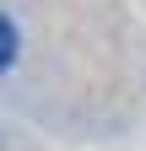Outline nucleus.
I'll return each mask as SVG.
<instances>
[{"instance_id":"obj_1","label":"nucleus","mask_w":146,"mask_h":151,"mask_svg":"<svg viewBox=\"0 0 146 151\" xmlns=\"http://www.w3.org/2000/svg\"><path fill=\"white\" fill-rule=\"evenodd\" d=\"M11 60H16V27H11V16H0V70Z\"/></svg>"}]
</instances>
